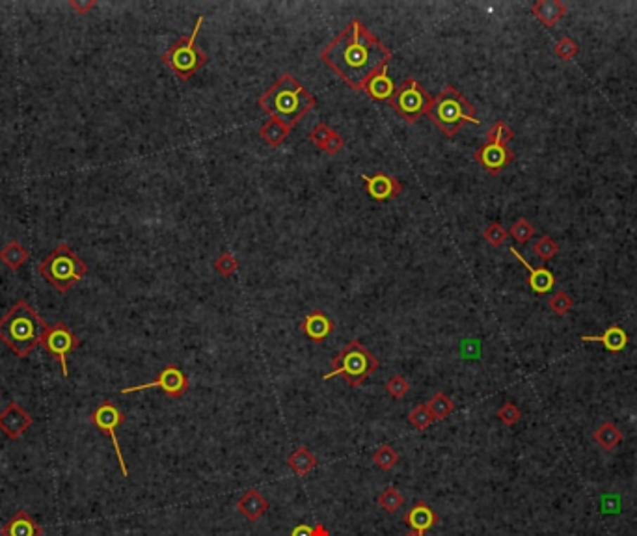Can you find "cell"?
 Wrapping results in <instances>:
<instances>
[{"label":"cell","mask_w":637,"mask_h":536,"mask_svg":"<svg viewBox=\"0 0 637 536\" xmlns=\"http://www.w3.org/2000/svg\"><path fill=\"white\" fill-rule=\"evenodd\" d=\"M318 56L351 90L361 91L373 74L388 67L392 51L363 22L354 19Z\"/></svg>","instance_id":"1"},{"label":"cell","mask_w":637,"mask_h":536,"mask_svg":"<svg viewBox=\"0 0 637 536\" xmlns=\"http://www.w3.org/2000/svg\"><path fill=\"white\" fill-rule=\"evenodd\" d=\"M257 105L269 116L292 129L317 105V99L291 73H285L257 99Z\"/></svg>","instance_id":"2"},{"label":"cell","mask_w":637,"mask_h":536,"mask_svg":"<svg viewBox=\"0 0 637 536\" xmlns=\"http://www.w3.org/2000/svg\"><path fill=\"white\" fill-rule=\"evenodd\" d=\"M47 329L49 324L36 313V309L25 300H19L0 319V341L19 358H28L41 345Z\"/></svg>","instance_id":"3"},{"label":"cell","mask_w":637,"mask_h":536,"mask_svg":"<svg viewBox=\"0 0 637 536\" xmlns=\"http://www.w3.org/2000/svg\"><path fill=\"white\" fill-rule=\"evenodd\" d=\"M427 116L446 136H455L466 123L481 125L475 108L455 86L447 84L438 96L432 99Z\"/></svg>","instance_id":"4"},{"label":"cell","mask_w":637,"mask_h":536,"mask_svg":"<svg viewBox=\"0 0 637 536\" xmlns=\"http://www.w3.org/2000/svg\"><path fill=\"white\" fill-rule=\"evenodd\" d=\"M37 268L58 292H67L88 274V265L67 244L56 246Z\"/></svg>","instance_id":"5"},{"label":"cell","mask_w":637,"mask_h":536,"mask_svg":"<svg viewBox=\"0 0 637 536\" xmlns=\"http://www.w3.org/2000/svg\"><path fill=\"white\" fill-rule=\"evenodd\" d=\"M203 21H205V17H198L191 36H181L177 41L166 48V53L160 58L168 70L177 74V79L191 80L209 62L207 54L196 45V37L202 30Z\"/></svg>","instance_id":"6"},{"label":"cell","mask_w":637,"mask_h":536,"mask_svg":"<svg viewBox=\"0 0 637 536\" xmlns=\"http://www.w3.org/2000/svg\"><path fill=\"white\" fill-rule=\"evenodd\" d=\"M378 369V360L361 345L360 341H349L343 351L332 360V371L324 374V380L340 377L351 388H358Z\"/></svg>","instance_id":"7"},{"label":"cell","mask_w":637,"mask_h":536,"mask_svg":"<svg viewBox=\"0 0 637 536\" xmlns=\"http://www.w3.org/2000/svg\"><path fill=\"white\" fill-rule=\"evenodd\" d=\"M432 99L435 97L430 96L418 80L408 77L397 86V90H395L392 101H390V107L397 112L406 123H416L429 114Z\"/></svg>","instance_id":"8"},{"label":"cell","mask_w":637,"mask_h":536,"mask_svg":"<svg viewBox=\"0 0 637 536\" xmlns=\"http://www.w3.org/2000/svg\"><path fill=\"white\" fill-rule=\"evenodd\" d=\"M41 346L54 358V360L58 361L60 369H62V374H64V377H70V371H67V356H70V352L79 348L80 339L70 328H67V324L56 322L53 324V326H49L47 334L43 335Z\"/></svg>","instance_id":"9"},{"label":"cell","mask_w":637,"mask_h":536,"mask_svg":"<svg viewBox=\"0 0 637 536\" xmlns=\"http://www.w3.org/2000/svg\"><path fill=\"white\" fill-rule=\"evenodd\" d=\"M90 421L97 426V429L101 430L103 434H106L110 438L112 445H114V451H116L117 455V462H120V467H122L123 477H129L127 464H125V458H123L122 455V447H120V441H117L116 436V429L120 425H123V421H125V415H123L122 410L117 408L116 404L105 400L101 406H97V408L91 412Z\"/></svg>","instance_id":"10"},{"label":"cell","mask_w":637,"mask_h":536,"mask_svg":"<svg viewBox=\"0 0 637 536\" xmlns=\"http://www.w3.org/2000/svg\"><path fill=\"white\" fill-rule=\"evenodd\" d=\"M153 388H160L172 398H181L186 391H188V378H186V374L181 371L179 367L170 363V365H166L165 369L159 372V377L155 378L153 382L142 384V386H133V388H123L122 393L129 395Z\"/></svg>","instance_id":"11"},{"label":"cell","mask_w":637,"mask_h":536,"mask_svg":"<svg viewBox=\"0 0 637 536\" xmlns=\"http://www.w3.org/2000/svg\"><path fill=\"white\" fill-rule=\"evenodd\" d=\"M473 159L477 160V164H481V168L489 171L490 176H498L513 162L515 153L505 143L487 142L473 153Z\"/></svg>","instance_id":"12"},{"label":"cell","mask_w":637,"mask_h":536,"mask_svg":"<svg viewBox=\"0 0 637 536\" xmlns=\"http://www.w3.org/2000/svg\"><path fill=\"white\" fill-rule=\"evenodd\" d=\"M360 179L366 185L367 194L375 200V202H390L403 194V185L401 181L395 179L393 176H388L384 171H378L375 176H366L361 174Z\"/></svg>","instance_id":"13"},{"label":"cell","mask_w":637,"mask_h":536,"mask_svg":"<svg viewBox=\"0 0 637 536\" xmlns=\"http://www.w3.org/2000/svg\"><path fill=\"white\" fill-rule=\"evenodd\" d=\"M34 419L28 412L22 410L19 403H10L0 412V430L4 432L10 440H19L30 426Z\"/></svg>","instance_id":"14"},{"label":"cell","mask_w":637,"mask_h":536,"mask_svg":"<svg viewBox=\"0 0 637 536\" xmlns=\"http://www.w3.org/2000/svg\"><path fill=\"white\" fill-rule=\"evenodd\" d=\"M509 251L513 255H515L516 259L520 261L522 265L526 266L527 283H529L531 291L536 292V294H548V292L552 291L553 287H555V276H553L552 272L548 270L546 266H536V268H533V266H531L529 263H527V261L524 259V255H522L520 251L516 250V248H513V246H510Z\"/></svg>","instance_id":"15"},{"label":"cell","mask_w":637,"mask_h":536,"mask_svg":"<svg viewBox=\"0 0 637 536\" xmlns=\"http://www.w3.org/2000/svg\"><path fill=\"white\" fill-rule=\"evenodd\" d=\"M300 328H302L304 334L308 335L311 341H315V343H323V341L334 332V322H332V319H330L328 315L317 309V311H311V313L304 317Z\"/></svg>","instance_id":"16"},{"label":"cell","mask_w":637,"mask_h":536,"mask_svg":"<svg viewBox=\"0 0 637 536\" xmlns=\"http://www.w3.org/2000/svg\"><path fill=\"white\" fill-rule=\"evenodd\" d=\"M2 536H43V527L37 525L36 521L25 512V510H17L15 514L11 516L10 521H6L2 529H0Z\"/></svg>","instance_id":"17"},{"label":"cell","mask_w":637,"mask_h":536,"mask_svg":"<svg viewBox=\"0 0 637 536\" xmlns=\"http://www.w3.org/2000/svg\"><path fill=\"white\" fill-rule=\"evenodd\" d=\"M581 341H585V343H602L607 352H621L628 346L630 337H628L626 329L621 328L619 324H613L600 335H581Z\"/></svg>","instance_id":"18"},{"label":"cell","mask_w":637,"mask_h":536,"mask_svg":"<svg viewBox=\"0 0 637 536\" xmlns=\"http://www.w3.org/2000/svg\"><path fill=\"white\" fill-rule=\"evenodd\" d=\"M269 501L263 497V495L257 492V490H246L243 497L237 501V510H239L240 514L245 516L248 521H257L261 516L266 514V510H269Z\"/></svg>","instance_id":"19"},{"label":"cell","mask_w":637,"mask_h":536,"mask_svg":"<svg viewBox=\"0 0 637 536\" xmlns=\"http://www.w3.org/2000/svg\"><path fill=\"white\" fill-rule=\"evenodd\" d=\"M397 90V86L393 84L392 77L388 74V71L382 70L375 73L371 79L367 80L366 86H363V91H366L367 96L375 99V101H392L393 93Z\"/></svg>","instance_id":"20"},{"label":"cell","mask_w":637,"mask_h":536,"mask_svg":"<svg viewBox=\"0 0 637 536\" xmlns=\"http://www.w3.org/2000/svg\"><path fill=\"white\" fill-rule=\"evenodd\" d=\"M531 11H533V15H535L544 27L553 28L565 15H567L568 8L563 2H559V0H539V2L533 4Z\"/></svg>","instance_id":"21"},{"label":"cell","mask_w":637,"mask_h":536,"mask_svg":"<svg viewBox=\"0 0 637 536\" xmlns=\"http://www.w3.org/2000/svg\"><path fill=\"white\" fill-rule=\"evenodd\" d=\"M404 521L412 527V531H418L423 535L425 531H429V529H432L438 523V516L435 514V510L430 509L427 503H416L404 514Z\"/></svg>","instance_id":"22"},{"label":"cell","mask_w":637,"mask_h":536,"mask_svg":"<svg viewBox=\"0 0 637 536\" xmlns=\"http://www.w3.org/2000/svg\"><path fill=\"white\" fill-rule=\"evenodd\" d=\"M287 466L291 467L298 477H306L317 466V458H315V455L309 451L308 447H298L297 451L289 455V458H287Z\"/></svg>","instance_id":"23"},{"label":"cell","mask_w":637,"mask_h":536,"mask_svg":"<svg viewBox=\"0 0 637 536\" xmlns=\"http://www.w3.org/2000/svg\"><path fill=\"white\" fill-rule=\"evenodd\" d=\"M28 257H30L28 250L21 244V242H17V240H10V242L0 250V261H2L8 268H11V270H19V268L27 263Z\"/></svg>","instance_id":"24"},{"label":"cell","mask_w":637,"mask_h":536,"mask_svg":"<svg viewBox=\"0 0 637 536\" xmlns=\"http://www.w3.org/2000/svg\"><path fill=\"white\" fill-rule=\"evenodd\" d=\"M289 133H291V127H287L285 123H282L280 119H274V117L266 119L259 129V136L269 145H272V148H278L280 143H283V140L289 136Z\"/></svg>","instance_id":"25"},{"label":"cell","mask_w":637,"mask_h":536,"mask_svg":"<svg viewBox=\"0 0 637 536\" xmlns=\"http://www.w3.org/2000/svg\"><path fill=\"white\" fill-rule=\"evenodd\" d=\"M595 441L604 449V451H613L617 449V445L622 441V432L619 430V426L611 421H604L593 434Z\"/></svg>","instance_id":"26"},{"label":"cell","mask_w":637,"mask_h":536,"mask_svg":"<svg viewBox=\"0 0 637 536\" xmlns=\"http://www.w3.org/2000/svg\"><path fill=\"white\" fill-rule=\"evenodd\" d=\"M427 408L430 410V414L435 417V421H444L447 415L453 414V410H455V404L449 397H447L444 391H438L430 397V400L427 403Z\"/></svg>","instance_id":"27"},{"label":"cell","mask_w":637,"mask_h":536,"mask_svg":"<svg viewBox=\"0 0 637 536\" xmlns=\"http://www.w3.org/2000/svg\"><path fill=\"white\" fill-rule=\"evenodd\" d=\"M373 462H375V466H377L378 469L390 471V469H393V466L399 462V455L393 447L382 445L378 447L377 451H375V455H373Z\"/></svg>","instance_id":"28"},{"label":"cell","mask_w":637,"mask_h":536,"mask_svg":"<svg viewBox=\"0 0 637 536\" xmlns=\"http://www.w3.org/2000/svg\"><path fill=\"white\" fill-rule=\"evenodd\" d=\"M403 503H404L403 494H401L399 490L392 488V486L384 490L382 494L378 495V506L382 510H386V512H390V514L397 512V510L403 506Z\"/></svg>","instance_id":"29"},{"label":"cell","mask_w":637,"mask_h":536,"mask_svg":"<svg viewBox=\"0 0 637 536\" xmlns=\"http://www.w3.org/2000/svg\"><path fill=\"white\" fill-rule=\"evenodd\" d=\"M212 265H214V270L224 277L233 276L235 272L239 270V259H237L233 254H229V251H222V254L214 259Z\"/></svg>","instance_id":"30"},{"label":"cell","mask_w":637,"mask_h":536,"mask_svg":"<svg viewBox=\"0 0 637 536\" xmlns=\"http://www.w3.org/2000/svg\"><path fill=\"white\" fill-rule=\"evenodd\" d=\"M509 235L518 242V244H527V242L533 239V235H535V228H533V223L527 222L526 218H518V220L510 225Z\"/></svg>","instance_id":"31"},{"label":"cell","mask_w":637,"mask_h":536,"mask_svg":"<svg viewBox=\"0 0 637 536\" xmlns=\"http://www.w3.org/2000/svg\"><path fill=\"white\" fill-rule=\"evenodd\" d=\"M558 251H559L558 242H555L552 237H548V235L541 237V239L535 242V246H533V254H535L541 261H544V263L553 259V257L558 255Z\"/></svg>","instance_id":"32"},{"label":"cell","mask_w":637,"mask_h":536,"mask_svg":"<svg viewBox=\"0 0 637 536\" xmlns=\"http://www.w3.org/2000/svg\"><path fill=\"white\" fill-rule=\"evenodd\" d=\"M408 421L410 425L414 426L416 430H427L432 423H435V417L430 414V410L427 408V404H420V406H416V408L410 412Z\"/></svg>","instance_id":"33"},{"label":"cell","mask_w":637,"mask_h":536,"mask_svg":"<svg viewBox=\"0 0 637 536\" xmlns=\"http://www.w3.org/2000/svg\"><path fill=\"white\" fill-rule=\"evenodd\" d=\"M515 138V131L507 125L505 122H496L487 133V142H496V143H505L509 145L510 140Z\"/></svg>","instance_id":"34"},{"label":"cell","mask_w":637,"mask_h":536,"mask_svg":"<svg viewBox=\"0 0 637 536\" xmlns=\"http://www.w3.org/2000/svg\"><path fill=\"white\" fill-rule=\"evenodd\" d=\"M548 306H550V309H552L553 313L559 315V317H563V315L570 313V309L574 308V300L570 298L568 292L558 291L550 300H548Z\"/></svg>","instance_id":"35"},{"label":"cell","mask_w":637,"mask_h":536,"mask_svg":"<svg viewBox=\"0 0 637 536\" xmlns=\"http://www.w3.org/2000/svg\"><path fill=\"white\" fill-rule=\"evenodd\" d=\"M483 237L490 246L499 248V246L505 244V240H507V237H509V231H507L501 223L494 222V223H490L489 228L484 229Z\"/></svg>","instance_id":"36"},{"label":"cell","mask_w":637,"mask_h":536,"mask_svg":"<svg viewBox=\"0 0 637 536\" xmlns=\"http://www.w3.org/2000/svg\"><path fill=\"white\" fill-rule=\"evenodd\" d=\"M578 48L579 47L578 43H576V39L565 36L553 45V53H555V56L561 60H572L574 56L578 54Z\"/></svg>","instance_id":"37"},{"label":"cell","mask_w":637,"mask_h":536,"mask_svg":"<svg viewBox=\"0 0 637 536\" xmlns=\"http://www.w3.org/2000/svg\"><path fill=\"white\" fill-rule=\"evenodd\" d=\"M496 415H498V419L501 421L503 425L513 426V425H516L518 421H520L522 412H520V408H518V406H516L515 403H505L503 406H501V408L498 410V414H496Z\"/></svg>","instance_id":"38"},{"label":"cell","mask_w":637,"mask_h":536,"mask_svg":"<svg viewBox=\"0 0 637 536\" xmlns=\"http://www.w3.org/2000/svg\"><path fill=\"white\" fill-rule=\"evenodd\" d=\"M408 389H410L408 380L404 377H401V374H395V377H392L388 382H386V391H388L393 398H403L404 395L408 393Z\"/></svg>","instance_id":"39"},{"label":"cell","mask_w":637,"mask_h":536,"mask_svg":"<svg viewBox=\"0 0 637 536\" xmlns=\"http://www.w3.org/2000/svg\"><path fill=\"white\" fill-rule=\"evenodd\" d=\"M334 134H335V131H332V129H330L328 125H326V123L321 122V123H317V125H315V127L311 129V131H309V140H311V142H314L315 145H317V148L323 149L324 143L328 142V140L332 138Z\"/></svg>","instance_id":"40"},{"label":"cell","mask_w":637,"mask_h":536,"mask_svg":"<svg viewBox=\"0 0 637 536\" xmlns=\"http://www.w3.org/2000/svg\"><path fill=\"white\" fill-rule=\"evenodd\" d=\"M343 145H345V140L341 138L340 134L335 133L334 136H332V138L328 140V142L324 143L323 151H326L328 155H337L341 151V149H343Z\"/></svg>","instance_id":"41"},{"label":"cell","mask_w":637,"mask_h":536,"mask_svg":"<svg viewBox=\"0 0 637 536\" xmlns=\"http://www.w3.org/2000/svg\"><path fill=\"white\" fill-rule=\"evenodd\" d=\"M96 4H97L96 0H90V2H88V0H70V6L79 13V15H86L91 8H96Z\"/></svg>","instance_id":"42"},{"label":"cell","mask_w":637,"mask_h":536,"mask_svg":"<svg viewBox=\"0 0 637 536\" xmlns=\"http://www.w3.org/2000/svg\"><path fill=\"white\" fill-rule=\"evenodd\" d=\"M291 536H314V529H309L308 525H297L291 531Z\"/></svg>","instance_id":"43"},{"label":"cell","mask_w":637,"mask_h":536,"mask_svg":"<svg viewBox=\"0 0 637 536\" xmlns=\"http://www.w3.org/2000/svg\"><path fill=\"white\" fill-rule=\"evenodd\" d=\"M314 536H330V531L323 525V523H317V525L314 527Z\"/></svg>","instance_id":"44"},{"label":"cell","mask_w":637,"mask_h":536,"mask_svg":"<svg viewBox=\"0 0 637 536\" xmlns=\"http://www.w3.org/2000/svg\"><path fill=\"white\" fill-rule=\"evenodd\" d=\"M404 536H423V535H421V532H418V531H408Z\"/></svg>","instance_id":"45"}]
</instances>
